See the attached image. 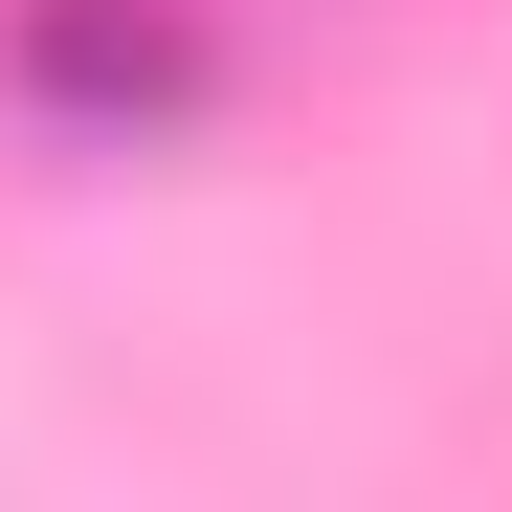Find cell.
I'll return each mask as SVG.
<instances>
[{
  "instance_id": "6da1fadb",
  "label": "cell",
  "mask_w": 512,
  "mask_h": 512,
  "mask_svg": "<svg viewBox=\"0 0 512 512\" xmlns=\"http://www.w3.org/2000/svg\"><path fill=\"white\" fill-rule=\"evenodd\" d=\"M23 67H45V90H134V112H156V90H179V23H156V0H67Z\"/></svg>"
}]
</instances>
